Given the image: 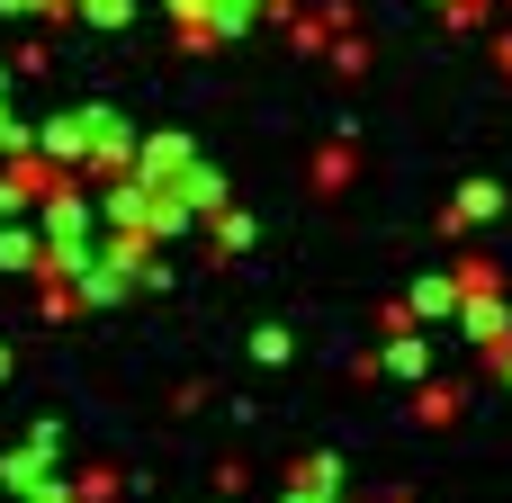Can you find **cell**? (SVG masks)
<instances>
[{"instance_id": "6da1fadb", "label": "cell", "mask_w": 512, "mask_h": 503, "mask_svg": "<svg viewBox=\"0 0 512 503\" xmlns=\"http://www.w3.org/2000/svg\"><path fill=\"white\" fill-rule=\"evenodd\" d=\"M90 207H99V216H108V225H117V234H144V189H135V180H126V171H117V180H108V189H99V198H90Z\"/></svg>"}, {"instance_id": "ba28073f", "label": "cell", "mask_w": 512, "mask_h": 503, "mask_svg": "<svg viewBox=\"0 0 512 503\" xmlns=\"http://www.w3.org/2000/svg\"><path fill=\"white\" fill-rule=\"evenodd\" d=\"M9 18H45V9H63V0H0Z\"/></svg>"}, {"instance_id": "52a82bcc", "label": "cell", "mask_w": 512, "mask_h": 503, "mask_svg": "<svg viewBox=\"0 0 512 503\" xmlns=\"http://www.w3.org/2000/svg\"><path fill=\"white\" fill-rule=\"evenodd\" d=\"M216 243L243 252V243H252V216H243V207H216Z\"/></svg>"}, {"instance_id": "277c9868", "label": "cell", "mask_w": 512, "mask_h": 503, "mask_svg": "<svg viewBox=\"0 0 512 503\" xmlns=\"http://www.w3.org/2000/svg\"><path fill=\"white\" fill-rule=\"evenodd\" d=\"M405 315H459V279H414V306Z\"/></svg>"}, {"instance_id": "30bf717a", "label": "cell", "mask_w": 512, "mask_h": 503, "mask_svg": "<svg viewBox=\"0 0 512 503\" xmlns=\"http://www.w3.org/2000/svg\"><path fill=\"white\" fill-rule=\"evenodd\" d=\"M432 9H441V0H432ZM450 9H459V0H450Z\"/></svg>"}, {"instance_id": "3957f363", "label": "cell", "mask_w": 512, "mask_h": 503, "mask_svg": "<svg viewBox=\"0 0 512 503\" xmlns=\"http://www.w3.org/2000/svg\"><path fill=\"white\" fill-rule=\"evenodd\" d=\"M495 207H504V189H495V180H477V189H459V198H450V225H486Z\"/></svg>"}, {"instance_id": "8fae6325", "label": "cell", "mask_w": 512, "mask_h": 503, "mask_svg": "<svg viewBox=\"0 0 512 503\" xmlns=\"http://www.w3.org/2000/svg\"><path fill=\"white\" fill-rule=\"evenodd\" d=\"M504 369H512V360H504Z\"/></svg>"}, {"instance_id": "8992f818", "label": "cell", "mask_w": 512, "mask_h": 503, "mask_svg": "<svg viewBox=\"0 0 512 503\" xmlns=\"http://www.w3.org/2000/svg\"><path fill=\"white\" fill-rule=\"evenodd\" d=\"M504 306H495V297H486V306H468V324H459V333H468V342H504Z\"/></svg>"}, {"instance_id": "9c48e42d", "label": "cell", "mask_w": 512, "mask_h": 503, "mask_svg": "<svg viewBox=\"0 0 512 503\" xmlns=\"http://www.w3.org/2000/svg\"><path fill=\"white\" fill-rule=\"evenodd\" d=\"M0 99H9V63H0Z\"/></svg>"}, {"instance_id": "7a4b0ae2", "label": "cell", "mask_w": 512, "mask_h": 503, "mask_svg": "<svg viewBox=\"0 0 512 503\" xmlns=\"http://www.w3.org/2000/svg\"><path fill=\"white\" fill-rule=\"evenodd\" d=\"M0 270H18V279H36V270H45V243H36V225H0Z\"/></svg>"}, {"instance_id": "5b68a950", "label": "cell", "mask_w": 512, "mask_h": 503, "mask_svg": "<svg viewBox=\"0 0 512 503\" xmlns=\"http://www.w3.org/2000/svg\"><path fill=\"white\" fill-rule=\"evenodd\" d=\"M63 9H81L90 27H135V0H63Z\"/></svg>"}]
</instances>
